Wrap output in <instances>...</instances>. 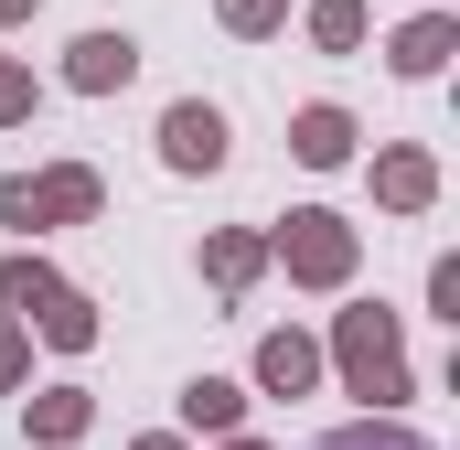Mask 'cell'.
Returning a JSON list of instances; mask_svg holds the SVG:
<instances>
[{
	"label": "cell",
	"mask_w": 460,
	"mask_h": 450,
	"mask_svg": "<svg viewBox=\"0 0 460 450\" xmlns=\"http://www.w3.org/2000/svg\"><path fill=\"white\" fill-rule=\"evenodd\" d=\"M226 450H257V440H235V429H226Z\"/></svg>",
	"instance_id": "21"
},
{
	"label": "cell",
	"mask_w": 460,
	"mask_h": 450,
	"mask_svg": "<svg viewBox=\"0 0 460 450\" xmlns=\"http://www.w3.org/2000/svg\"><path fill=\"white\" fill-rule=\"evenodd\" d=\"M279 257H289V279L343 290V279H353V225L343 215H289V225H279Z\"/></svg>",
	"instance_id": "3"
},
{
	"label": "cell",
	"mask_w": 460,
	"mask_h": 450,
	"mask_svg": "<svg viewBox=\"0 0 460 450\" xmlns=\"http://www.w3.org/2000/svg\"><path fill=\"white\" fill-rule=\"evenodd\" d=\"M226 22L235 32H279V0H226Z\"/></svg>",
	"instance_id": "17"
},
{
	"label": "cell",
	"mask_w": 460,
	"mask_h": 450,
	"mask_svg": "<svg viewBox=\"0 0 460 450\" xmlns=\"http://www.w3.org/2000/svg\"><path fill=\"white\" fill-rule=\"evenodd\" d=\"M22 11H32V0H0V22H22Z\"/></svg>",
	"instance_id": "19"
},
{
	"label": "cell",
	"mask_w": 460,
	"mask_h": 450,
	"mask_svg": "<svg viewBox=\"0 0 460 450\" xmlns=\"http://www.w3.org/2000/svg\"><path fill=\"white\" fill-rule=\"evenodd\" d=\"M97 215V172H43V183H22V225H75Z\"/></svg>",
	"instance_id": "5"
},
{
	"label": "cell",
	"mask_w": 460,
	"mask_h": 450,
	"mask_svg": "<svg viewBox=\"0 0 460 450\" xmlns=\"http://www.w3.org/2000/svg\"><path fill=\"white\" fill-rule=\"evenodd\" d=\"M139 450H182V440H139Z\"/></svg>",
	"instance_id": "20"
},
{
	"label": "cell",
	"mask_w": 460,
	"mask_h": 450,
	"mask_svg": "<svg viewBox=\"0 0 460 450\" xmlns=\"http://www.w3.org/2000/svg\"><path fill=\"white\" fill-rule=\"evenodd\" d=\"M322 375V343H300V333H268L257 343V386H279V397H300Z\"/></svg>",
	"instance_id": "7"
},
{
	"label": "cell",
	"mask_w": 460,
	"mask_h": 450,
	"mask_svg": "<svg viewBox=\"0 0 460 450\" xmlns=\"http://www.w3.org/2000/svg\"><path fill=\"white\" fill-rule=\"evenodd\" d=\"M332 354H343V386L353 397H407V343H396V322L385 311H343V333H332Z\"/></svg>",
	"instance_id": "2"
},
{
	"label": "cell",
	"mask_w": 460,
	"mask_h": 450,
	"mask_svg": "<svg viewBox=\"0 0 460 450\" xmlns=\"http://www.w3.org/2000/svg\"><path fill=\"white\" fill-rule=\"evenodd\" d=\"M289 150H300L311 172H332V161L353 150V118L343 108H300V118H289Z\"/></svg>",
	"instance_id": "8"
},
{
	"label": "cell",
	"mask_w": 460,
	"mask_h": 450,
	"mask_svg": "<svg viewBox=\"0 0 460 450\" xmlns=\"http://www.w3.org/2000/svg\"><path fill=\"white\" fill-rule=\"evenodd\" d=\"M11 118H32V76H22V65H0V129H11Z\"/></svg>",
	"instance_id": "16"
},
{
	"label": "cell",
	"mask_w": 460,
	"mask_h": 450,
	"mask_svg": "<svg viewBox=\"0 0 460 450\" xmlns=\"http://www.w3.org/2000/svg\"><path fill=\"white\" fill-rule=\"evenodd\" d=\"M322 450H429L418 429H396V418H364V429H332Z\"/></svg>",
	"instance_id": "14"
},
{
	"label": "cell",
	"mask_w": 460,
	"mask_h": 450,
	"mask_svg": "<svg viewBox=\"0 0 460 450\" xmlns=\"http://www.w3.org/2000/svg\"><path fill=\"white\" fill-rule=\"evenodd\" d=\"M65 76H75V86H86V97H118V86H128V76H139V43H128V32H86V43H75V65H65Z\"/></svg>",
	"instance_id": "6"
},
{
	"label": "cell",
	"mask_w": 460,
	"mask_h": 450,
	"mask_svg": "<svg viewBox=\"0 0 460 450\" xmlns=\"http://www.w3.org/2000/svg\"><path fill=\"white\" fill-rule=\"evenodd\" d=\"M11 375H22V333L0 322V386H11Z\"/></svg>",
	"instance_id": "18"
},
{
	"label": "cell",
	"mask_w": 460,
	"mask_h": 450,
	"mask_svg": "<svg viewBox=\"0 0 460 450\" xmlns=\"http://www.w3.org/2000/svg\"><path fill=\"white\" fill-rule=\"evenodd\" d=\"M439 54H450V11H429V22L396 32V76H439Z\"/></svg>",
	"instance_id": "12"
},
{
	"label": "cell",
	"mask_w": 460,
	"mask_h": 450,
	"mask_svg": "<svg viewBox=\"0 0 460 450\" xmlns=\"http://www.w3.org/2000/svg\"><path fill=\"white\" fill-rule=\"evenodd\" d=\"M257 257H268L257 236H215V247H204V268H215V290H246V279H257Z\"/></svg>",
	"instance_id": "13"
},
{
	"label": "cell",
	"mask_w": 460,
	"mask_h": 450,
	"mask_svg": "<svg viewBox=\"0 0 460 450\" xmlns=\"http://www.w3.org/2000/svg\"><path fill=\"white\" fill-rule=\"evenodd\" d=\"M311 32H322L332 54H353V43H364V0H322V11H311Z\"/></svg>",
	"instance_id": "15"
},
{
	"label": "cell",
	"mask_w": 460,
	"mask_h": 450,
	"mask_svg": "<svg viewBox=\"0 0 460 450\" xmlns=\"http://www.w3.org/2000/svg\"><path fill=\"white\" fill-rule=\"evenodd\" d=\"M182 418L226 440V429H246V386H226V375H193V386H182Z\"/></svg>",
	"instance_id": "10"
},
{
	"label": "cell",
	"mask_w": 460,
	"mask_h": 450,
	"mask_svg": "<svg viewBox=\"0 0 460 450\" xmlns=\"http://www.w3.org/2000/svg\"><path fill=\"white\" fill-rule=\"evenodd\" d=\"M22 418H32L43 440H75V429H86L97 408H86V386H43V397H22Z\"/></svg>",
	"instance_id": "11"
},
{
	"label": "cell",
	"mask_w": 460,
	"mask_h": 450,
	"mask_svg": "<svg viewBox=\"0 0 460 450\" xmlns=\"http://www.w3.org/2000/svg\"><path fill=\"white\" fill-rule=\"evenodd\" d=\"M375 194H385L396 215H418V204L439 194V172H429V150H385V161H375Z\"/></svg>",
	"instance_id": "9"
},
{
	"label": "cell",
	"mask_w": 460,
	"mask_h": 450,
	"mask_svg": "<svg viewBox=\"0 0 460 450\" xmlns=\"http://www.w3.org/2000/svg\"><path fill=\"white\" fill-rule=\"evenodd\" d=\"M0 301H11L22 322H43V343H65V354H86V343H97V311H86V290H65L43 257H0Z\"/></svg>",
	"instance_id": "1"
},
{
	"label": "cell",
	"mask_w": 460,
	"mask_h": 450,
	"mask_svg": "<svg viewBox=\"0 0 460 450\" xmlns=\"http://www.w3.org/2000/svg\"><path fill=\"white\" fill-rule=\"evenodd\" d=\"M161 161H172V172H226V108L182 97V108L161 118Z\"/></svg>",
	"instance_id": "4"
}]
</instances>
